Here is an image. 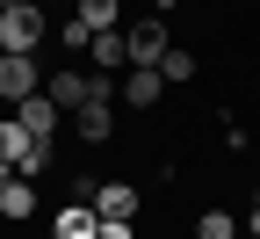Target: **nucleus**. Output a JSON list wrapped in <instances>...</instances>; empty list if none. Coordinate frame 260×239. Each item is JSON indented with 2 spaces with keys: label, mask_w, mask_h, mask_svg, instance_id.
I'll return each mask as SVG.
<instances>
[{
  "label": "nucleus",
  "mask_w": 260,
  "mask_h": 239,
  "mask_svg": "<svg viewBox=\"0 0 260 239\" xmlns=\"http://www.w3.org/2000/svg\"><path fill=\"white\" fill-rule=\"evenodd\" d=\"M29 218H37V181L0 167V225H29Z\"/></svg>",
  "instance_id": "20e7f679"
},
{
  "label": "nucleus",
  "mask_w": 260,
  "mask_h": 239,
  "mask_svg": "<svg viewBox=\"0 0 260 239\" xmlns=\"http://www.w3.org/2000/svg\"><path fill=\"white\" fill-rule=\"evenodd\" d=\"M159 73H167V87H188V80H195V73H203V58H195V51H188V44H174V51H167V58H159Z\"/></svg>",
  "instance_id": "ddd939ff"
},
{
  "label": "nucleus",
  "mask_w": 260,
  "mask_h": 239,
  "mask_svg": "<svg viewBox=\"0 0 260 239\" xmlns=\"http://www.w3.org/2000/svg\"><path fill=\"white\" fill-rule=\"evenodd\" d=\"M138 181H102V203H94V210H102V218H138Z\"/></svg>",
  "instance_id": "9d476101"
},
{
  "label": "nucleus",
  "mask_w": 260,
  "mask_h": 239,
  "mask_svg": "<svg viewBox=\"0 0 260 239\" xmlns=\"http://www.w3.org/2000/svg\"><path fill=\"white\" fill-rule=\"evenodd\" d=\"M15 174H29V181H44V174H51V145L37 138V145H29V152H22V167H15Z\"/></svg>",
  "instance_id": "dca6fc26"
},
{
  "label": "nucleus",
  "mask_w": 260,
  "mask_h": 239,
  "mask_svg": "<svg viewBox=\"0 0 260 239\" xmlns=\"http://www.w3.org/2000/svg\"><path fill=\"white\" fill-rule=\"evenodd\" d=\"M87 58H94V73H130V37L123 29H102V37L87 44Z\"/></svg>",
  "instance_id": "1a4fd4ad"
},
{
  "label": "nucleus",
  "mask_w": 260,
  "mask_h": 239,
  "mask_svg": "<svg viewBox=\"0 0 260 239\" xmlns=\"http://www.w3.org/2000/svg\"><path fill=\"white\" fill-rule=\"evenodd\" d=\"M0 8H22V0H0Z\"/></svg>",
  "instance_id": "412c9836"
},
{
  "label": "nucleus",
  "mask_w": 260,
  "mask_h": 239,
  "mask_svg": "<svg viewBox=\"0 0 260 239\" xmlns=\"http://www.w3.org/2000/svg\"><path fill=\"white\" fill-rule=\"evenodd\" d=\"M123 37H130V65H159V58L174 51V29H167V15H138V22L123 29Z\"/></svg>",
  "instance_id": "7ed1b4c3"
},
{
  "label": "nucleus",
  "mask_w": 260,
  "mask_h": 239,
  "mask_svg": "<svg viewBox=\"0 0 260 239\" xmlns=\"http://www.w3.org/2000/svg\"><path fill=\"white\" fill-rule=\"evenodd\" d=\"M44 37H51V22H44L37 0H22V8H0V51H44Z\"/></svg>",
  "instance_id": "f257e3e1"
},
{
  "label": "nucleus",
  "mask_w": 260,
  "mask_h": 239,
  "mask_svg": "<svg viewBox=\"0 0 260 239\" xmlns=\"http://www.w3.org/2000/svg\"><path fill=\"white\" fill-rule=\"evenodd\" d=\"M246 225L232 218V210H224V203H217V210H203V218H195V239H239Z\"/></svg>",
  "instance_id": "4468645a"
},
{
  "label": "nucleus",
  "mask_w": 260,
  "mask_h": 239,
  "mask_svg": "<svg viewBox=\"0 0 260 239\" xmlns=\"http://www.w3.org/2000/svg\"><path fill=\"white\" fill-rule=\"evenodd\" d=\"M51 37H58V44H65V51H80V58H87V44H94V29H87V22H80V15H65V22H58V29H51Z\"/></svg>",
  "instance_id": "2eb2a0df"
},
{
  "label": "nucleus",
  "mask_w": 260,
  "mask_h": 239,
  "mask_svg": "<svg viewBox=\"0 0 260 239\" xmlns=\"http://www.w3.org/2000/svg\"><path fill=\"white\" fill-rule=\"evenodd\" d=\"M159 94H167V73L159 65H130L123 73V109H159Z\"/></svg>",
  "instance_id": "423d86ee"
},
{
  "label": "nucleus",
  "mask_w": 260,
  "mask_h": 239,
  "mask_svg": "<svg viewBox=\"0 0 260 239\" xmlns=\"http://www.w3.org/2000/svg\"><path fill=\"white\" fill-rule=\"evenodd\" d=\"M15 116L29 123V138H44V145L58 138V123H65V109H58L51 94H29V101H15Z\"/></svg>",
  "instance_id": "6e6552de"
},
{
  "label": "nucleus",
  "mask_w": 260,
  "mask_h": 239,
  "mask_svg": "<svg viewBox=\"0 0 260 239\" xmlns=\"http://www.w3.org/2000/svg\"><path fill=\"white\" fill-rule=\"evenodd\" d=\"M44 94L58 101V109H65V116H73V109H80V101L94 94V73H87V65H58V73L44 80Z\"/></svg>",
  "instance_id": "39448f33"
},
{
  "label": "nucleus",
  "mask_w": 260,
  "mask_h": 239,
  "mask_svg": "<svg viewBox=\"0 0 260 239\" xmlns=\"http://www.w3.org/2000/svg\"><path fill=\"white\" fill-rule=\"evenodd\" d=\"M51 239H102V210H94V203H58Z\"/></svg>",
  "instance_id": "0eeeda50"
},
{
  "label": "nucleus",
  "mask_w": 260,
  "mask_h": 239,
  "mask_svg": "<svg viewBox=\"0 0 260 239\" xmlns=\"http://www.w3.org/2000/svg\"><path fill=\"white\" fill-rule=\"evenodd\" d=\"M65 203H102V174H73L65 181Z\"/></svg>",
  "instance_id": "f3484780"
},
{
  "label": "nucleus",
  "mask_w": 260,
  "mask_h": 239,
  "mask_svg": "<svg viewBox=\"0 0 260 239\" xmlns=\"http://www.w3.org/2000/svg\"><path fill=\"white\" fill-rule=\"evenodd\" d=\"M246 232H260V181H253V218H246Z\"/></svg>",
  "instance_id": "6ab92c4d"
},
{
  "label": "nucleus",
  "mask_w": 260,
  "mask_h": 239,
  "mask_svg": "<svg viewBox=\"0 0 260 239\" xmlns=\"http://www.w3.org/2000/svg\"><path fill=\"white\" fill-rule=\"evenodd\" d=\"M29 145H37V138H29V123H22V116H0V167H22Z\"/></svg>",
  "instance_id": "f8f14e48"
},
{
  "label": "nucleus",
  "mask_w": 260,
  "mask_h": 239,
  "mask_svg": "<svg viewBox=\"0 0 260 239\" xmlns=\"http://www.w3.org/2000/svg\"><path fill=\"white\" fill-rule=\"evenodd\" d=\"M73 15L102 37V29H123V0H73Z\"/></svg>",
  "instance_id": "9b49d317"
},
{
  "label": "nucleus",
  "mask_w": 260,
  "mask_h": 239,
  "mask_svg": "<svg viewBox=\"0 0 260 239\" xmlns=\"http://www.w3.org/2000/svg\"><path fill=\"white\" fill-rule=\"evenodd\" d=\"M102 239H138V225L130 218H102Z\"/></svg>",
  "instance_id": "a211bd4d"
},
{
  "label": "nucleus",
  "mask_w": 260,
  "mask_h": 239,
  "mask_svg": "<svg viewBox=\"0 0 260 239\" xmlns=\"http://www.w3.org/2000/svg\"><path fill=\"white\" fill-rule=\"evenodd\" d=\"M174 8H181V0H152V15H174Z\"/></svg>",
  "instance_id": "aec40b11"
},
{
  "label": "nucleus",
  "mask_w": 260,
  "mask_h": 239,
  "mask_svg": "<svg viewBox=\"0 0 260 239\" xmlns=\"http://www.w3.org/2000/svg\"><path fill=\"white\" fill-rule=\"evenodd\" d=\"M29 94H44L37 51H0V101H29Z\"/></svg>",
  "instance_id": "f03ea898"
}]
</instances>
